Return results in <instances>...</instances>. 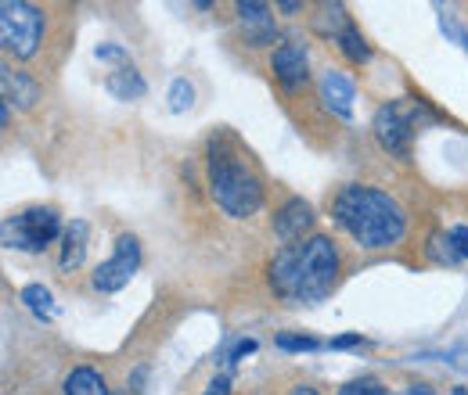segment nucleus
<instances>
[{"label": "nucleus", "mask_w": 468, "mask_h": 395, "mask_svg": "<svg viewBox=\"0 0 468 395\" xmlns=\"http://www.w3.org/2000/svg\"><path fill=\"white\" fill-rule=\"evenodd\" d=\"M339 270H343V259H339L335 241L328 234H310L274 252L267 266V284L285 302L314 306L328 298V291L339 281Z\"/></svg>", "instance_id": "1"}, {"label": "nucleus", "mask_w": 468, "mask_h": 395, "mask_svg": "<svg viewBox=\"0 0 468 395\" xmlns=\"http://www.w3.org/2000/svg\"><path fill=\"white\" fill-rule=\"evenodd\" d=\"M206 176L217 209L231 220H249L263 205V172L252 162L249 148L231 130H217L206 144Z\"/></svg>", "instance_id": "2"}, {"label": "nucleus", "mask_w": 468, "mask_h": 395, "mask_svg": "<svg viewBox=\"0 0 468 395\" xmlns=\"http://www.w3.org/2000/svg\"><path fill=\"white\" fill-rule=\"evenodd\" d=\"M332 216L367 252L393 248L408 234V213H404V205L393 194H386L378 187H367V183L343 187L335 194V202H332Z\"/></svg>", "instance_id": "3"}, {"label": "nucleus", "mask_w": 468, "mask_h": 395, "mask_svg": "<svg viewBox=\"0 0 468 395\" xmlns=\"http://www.w3.org/2000/svg\"><path fill=\"white\" fill-rule=\"evenodd\" d=\"M44 36H48V18H44V11L37 4H26V0H4L0 4V44H4V55L29 61V57L40 55Z\"/></svg>", "instance_id": "4"}, {"label": "nucleus", "mask_w": 468, "mask_h": 395, "mask_svg": "<svg viewBox=\"0 0 468 395\" xmlns=\"http://www.w3.org/2000/svg\"><path fill=\"white\" fill-rule=\"evenodd\" d=\"M421 119H429V112L410 101V98H397L389 105H382L375 119H371V133L378 140V148L393 159H410V148H414V130L421 126Z\"/></svg>", "instance_id": "5"}, {"label": "nucleus", "mask_w": 468, "mask_h": 395, "mask_svg": "<svg viewBox=\"0 0 468 395\" xmlns=\"http://www.w3.org/2000/svg\"><path fill=\"white\" fill-rule=\"evenodd\" d=\"M61 230L58 209L51 205H29L15 216H7L0 226V237H4V248H15V252H44Z\"/></svg>", "instance_id": "6"}, {"label": "nucleus", "mask_w": 468, "mask_h": 395, "mask_svg": "<svg viewBox=\"0 0 468 395\" xmlns=\"http://www.w3.org/2000/svg\"><path fill=\"white\" fill-rule=\"evenodd\" d=\"M141 270V241L133 234H119L116 252L94 270V287L101 295H116L126 284L133 281V274Z\"/></svg>", "instance_id": "7"}, {"label": "nucleus", "mask_w": 468, "mask_h": 395, "mask_svg": "<svg viewBox=\"0 0 468 395\" xmlns=\"http://www.w3.org/2000/svg\"><path fill=\"white\" fill-rule=\"evenodd\" d=\"M234 11H238V22H241V33H245V44L249 47H271L278 40V26H274V15H271L267 4H260V0H238Z\"/></svg>", "instance_id": "8"}, {"label": "nucleus", "mask_w": 468, "mask_h": 395, "mask_svg": "<svg viewBox=\"0 0 468 395\" xmlns=\"http://www.w3.org/2000/svg\"><path fill=\"white\" fill-rule=\"evenodd\" d=\"M271 68H274V79L285 87V90H299L310 76V57H306V44L299 40H285L274 47L271 55Z\"/></svg>", "instance_id": "9"}, {"label": "nucleus", "mask_w": 468, "mask_h": 395, "mask_svg": "<svg viewBox=\"0 0 468 395\" xmlns=\"http://www.w3.org/2000/svg\"><path fill=\"white\" fill-rule=\"evenodd\" d=\"M317 90H321V101H324L328 112L350 122L353 101H356V87H353V79L346 76V72H339V68H324Z\"/></svg>", "instance_id": "10"}, {"label": "nucleus", "mask_w": 468, "mask_h": 395, "mask_svg": "<svg viewBox=\"0 0 468 395\" xmlns=\"http://www.w3.org/2000/svg\"><path fill=\"white\" fill-rule=\"evenodd\" d=\"M314 205L310 202H303V198H289L278 213H274V234H278V241H285V244H292V241H303V234L314 226Z\"/></svg>", "instance_id": "11"}, {"label": "nucleus", "mask_w": 468, "mask_h": 395, "mask_svg": "<svg viewBox=\"0 0 468 395\" xmlns=\"http://www.w3.org/2000/svg\"><path fill=\"white\" fill-rule=\"evenodd\" d=\"M0 87H4V105L33 109L40 101V83L29 72H11L7 65L0 68Z\"/></svg>", "instance_id": "12"}, {"label": "nucleus", "mask_w": 468, "mask_h": 395, "mask_svg": "<svg viewBox=\"0 0 468 395\" xmlns=\"http://www.w3.org/2000/svg\"><path fill=\"white\" fill-rule=\"evenodd\" d=\"M87 241H90V226L83 223V220H72V223L65 226V234H61V259H58L65 274H72V270L83 266V259H87Z\"/></svg>", "instance_id": "13"}, {"label": "nucleus", "mask_w": 468, "mask_h": 395, "mask_svg": "<svg viewBox=\"0 0 468 395\" xmlns=\"http://www.w3.org/2000/svg\"><path fill=\"white\" fill-rule=\"evenodd\" d=\"M310 26H314L317 36H324V40H339L353 22H350V15H346L343 4H317V15H310Z\"/></svg>", "instance_id": "14"}, {"label": "nucleus", "mask_w": 468, "mask_h": 395, "mask_svg": "<svg viewBox=\"0 0 468 395\" xmlns=\"http://www.w3.org/2000/svg\"><path fill=\"white\" fill-rule=\"evenodd\" d=\"M105 90H109L116 101H141V98L148 94V83H144V76H141L133 65H126V68H116V72H109V79H105Z\"/></svg>", "instance_id": "15"}, {"label": "nucleus", "mask_w": 468, "mask_h": 395, "mask_svg": "<svg viewBox=\"0 0 468 395\" xmlns=\"http://www.w3.org/2000/svg\"><path fill=\"white\" fill-rule=\"evenodd\" d=\"M65 395H112L109 381L94 367H72L65 378Z\"/></svg>", "instance_id": "16"}, {"label": "nucleus", "mask_w": 468, "mask_h": 395, "mask_svg": "<svg viewBox=\"0 0 468 395\" xmlns=\"http://www.w3.org/2000/svg\"><path fill=\"white\" fill-rule=\"evenodd\" d=\"M22 302H26V309H29L37 320H44V324H51L55 313H58L55 295H51L44 284H26V287H22Z\"/></svg>", "instance_id": "17"}, {"label": "nucleus", "mask_w": 468, "mask_h": 395, "mask_svg": "<svg viewBox=\"0 0 468 395\" xmlns=\"http://www.w3.org/2000/svg\"><path fill=\"white\" fill-rule=\"evenodd\" d=\"M335 44H339V51L350 57L353 65H367L371 61V47H367V40H364V33L356 26H350Z\"/></svg>", "instance_id": "18"}, {"label": "nucleus", "mask_w": 468, "mask_h": 395, "mask_svg": "<svg viewBox=\"0 0 468 395\" xmlns=\"http://www.w3.org/2000/svg\"><path fill=\"white\" fill-rule=\"evenodd\" d=\"M425 252H429V259H432V263H440V266H454V263H462V255H458V252H454V244H451V234H443V230L429 237Z\"/></svg>", "instance_id": "19"}, {"label": "nucleus", "mask_w": 468, "mask_h": 395, "mask_svg": "<svg viewBox=\"0 0 468 395\" xmlns=\"http://www.w3.org/2000/svg\"><path fill=\"white\" fill-rule=\"evenodd\" d=\"M274 345L285 348V352H317V348H324V341H317L314 335H278Z\"/></svg>", "instance_id": "20"}, {"label": "nucleus", "mask_w": 468, "mask_h": 395, "mask_svg": "<svg viewBox=\"0 0 468 395\" xmlns=\"http://www.w3.org/2000/svg\"><path fill=\"white\" fill-rule=\"evenodd\" d=\"M191 101H195V87L180 76L170 83V112H187L191 109Z\"/></svg>", "instance_id": "21"}, {"label": "nucleus", "mask_w": 468, "mask_h": 395, "mask_svg": "<svg viewBox=\"0 0 468 395\" xmlns=\"http://www.w3.org/2000/svg\"><path fill=\"white\" fill-rule=\"evenodd\" d=\"M339 395H386V385L378 378H353L339 389Z\"/></svg>", "instance_id": "22"}, {"label": "nucleus", "mask_w": 468, "mask_h": 395, "mask_svg": "<svg viewBox=\"0 0 468 395\" xmlns=\"http://www.w3.org/2000/svg\"><path fill=\"white\" fill-rule=\"evenodd\" d=\"M94 57H98V61H109V65H119V68L133 65V61H130V55H126L119 44H98V47H94Z\"/></svg>", "instance_id": "23"}, {"label": "nucleus", "mask_w": 468, "mask_h": 395, "mask_svg": "<svg viewBox=\"0 0 468 395\" xmlns=\"http://www.w3.org/2000/svg\"><path fill=\"white\" fill-rule=\"evenodd\" d=\"M451 244H454V252H458L462 259H468V226H454V230H451Z\"/></svg>", "instance_id": "24"}, {"label": "nucleus", "mask_w": 468, "mask_h": 395, "mask_svg": "<svg viewBox=\"0 0 468 395\" xmlns=\"http://www.w3.org/2000/svg\"><path fill=\"white\" fill-rule=\"evenodd\" d=\"M252 352H256V338H241L231 348V363H241V359H245V356H252Z\"/></svg>", "instance_id": "25"}, {"label": "nucleus", "mask_w": 468, "mask_h": 395, "mask_svg": "<svg viewBox=\"0 0 468 395\" xmlns=\"http://www.w3.org/2000/svg\"><path fill=\"white\" fill-rule=\"evenodd\" d=\"M356 345H364L360 331H356V335H343V338H332V341H328V348H335V352H343V348H356Z\"/></svg>", "instance_id": "26"}, {"label": "nucleus", "mask_w": 468, "mask_h": 395, "mask_svg": "<svg viewBox=\"0 0 468 395\" xmlns=\"http://www.w3.org/2000/svg\"><path fill=\"white\" fill-rule=\"evenodd\" d=\"M206 395H231V378H224V374L213 378V385L206 389Z\"/></svg>", "instance_id": "27"}, {"label": "nucleus", "mask_w": 468, "mask_h": 395, "mask_svg": "<svg viewBox=\"0 0 468 395\" xmlns=\"http://www.w3.org/2000/svg\"><path fill=\"white\" fill-rule=\"evenodd\" d=\"M278 11H285V15H303V4H299V0H278Z\"/></svg>", "instance_id": "28"}, {"label": "nucleus", "mask_w": 468, "mask_h": 395, "mask_svg": "<svg viewBox=\"0 0 468 395\" xmlns=\"http://www.w3.org/2000/svg\"><path fill=\"white\" fill-rule=\"evenodd\" d=\"M0 122H4V130L11 126V105H0Z\"/></svg>", "instance_id": "29"}, {"label": "nucleus", "mask_w": 468, "mask_h": 395, "mask_svg": "<svg viewBox=\"0 0 468 395\" xmlns=\"http://www.w3.org/2000/svg\"><path fill=\"white\" fill-rule=\"evenodd\" d=\"M408 395H432V392H429V385H410Z\"/></svg>", "instance_id": "30"}, {"label": "nucleus", "mask_w": 468, "mask_h": 395, "mask_svg": "<svg viewBox=\"0 0 468 395\" xmlns=\"http://www.w3.org/2000/svg\"><path fill=\"white\" fill-rule=\"evenodd\" d=\"M292 395H321V392H317V389H310V385H299Z\"/></svg>", "instance_id": "31"}, {"label": "nucleus", "mask_w": 468, "mask_h": 395, "mask_svg": "<svg viewBox=\"0 0 468 395\" xmlns=\"http://www.w3.org/2000/svg\"><path fill=\"white\" fill-rule=\"evenodd\" d=\"M451 395H468V389H454Z\"/></svg>", "instance_id": "32"}]
</instances>
